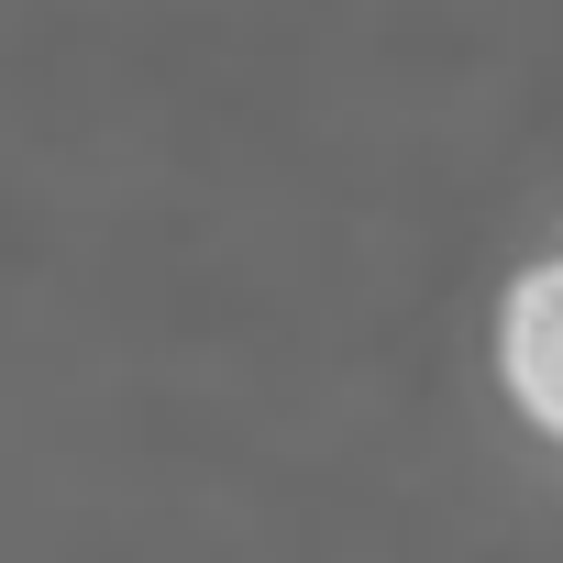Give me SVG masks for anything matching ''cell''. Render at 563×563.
<instances>
[{
	"label": "cell",
	"mask_w": 563,
	"mask_h": 563,
	"mask_svg": "<svg viewBox=\"0 0 563 563\" xmlns=\"http://www.w3.org/2000/svg\"><path fill=\"white\" fill-rule=\"evenodd\" d=\"M497 343H508V398L563 442V254H552V265H530L519 288H508Z\"/></svg>",
	"instance_id": "6da1fadb"
}]
</instances>
